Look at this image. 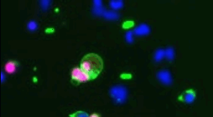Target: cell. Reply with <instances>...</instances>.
I'll return each instance as SVG.
<instances>
[{"mask_svg":"<svg viewBox=\"0 0 213 117\" xmlns=\"http://www.w3.org/2000/svg\"><path fill=\"white\" fill-rule=\"evenodd\" d=\"M111 96L117 103H122L127 98V91L122 86H116L110 90Z\"/></svg>","mask_w":213,"mask_h":117,"instance_id":"obj_2","label":"cell"},{"mask_svg":"<svg viewBox=\"0 0 213 117\" xmlns=\"http://www.w3.org/2000/svg\"><path fill=\"white\" fill-rule=\"evenodd\" d=\"M165 57H166L167 59L171 61L174 60V51L172 48H168L165 51H164Z\"/></svg>","mask_w":213,"mask_h":117,"instance_id":"obj_7","label":"cell"},{"mask_svg":"<svg viewBox=\"0 0 213 117\" xmlns=\"http://www.w3.org/2000/svg\"><path fill=\"white\" fill-rule=\"evenodd\" d=\"M71 78L72 80L78 83L86 82L91 80L89 76L79 67L74 68L72 70Z\"/></svg>","mask_w":213,"mask_h":117,"instance_id":"obj_3","label":"cell"},{"mask_svg":"<svg viewBox=\"0 0 213 117\" xmlns=\"http://www.w3.org/2000/svg\"><path fill=\"white\" fill-rule=\"evenodd\" d=\"M104 15L107 18L110 19H117L119 18L118 14L114 12H108L105 13Z\"/></svg>","mask_w":213,"mask_h":117,"instance_id":"obj_11","label":"cell"},{"mask_svg":"<svg viewBox=\"0 0 213 117\" xmlns=\"http://www.w3.org/2000/svg\"><path fill=\"white\" fill-rule=\"evenodd\" d=\"M95 3V5L97 7H100L101 5V1H94Z\"/></svg>","mask_w":213,"mask_h":117,"instance_id":"obj_17","label":"cell"},{"mask_svg":"<svg viewBox=\"0 0 213 117\" xmlns=\"http://www.w3.org/2000/svg\"><path fill=\"white\" fill-rule=\"evenodd\" d=\"M16 68L13 62H10L6 64L5 69L6 71L10 74L13 73L15 71Z\"/></svg>","mask_w":213,"mask_h":117,"instance_id":"obj_9","label":"cell"},{"mask_svg":"<svg viewBox=\"0 0 213 117\" xmlns=\"http://www.w3.org/2000/svg\"><path fill=\"white\" fill-rule=\"evenodd\" d=\"M27 26L28 29L31 31H34L38 28V25L36 22L34 21L29 22Z\"/></svg>","mask_w":213,"mask_h":117,"instance_id":"obj_14","label":"cell"},{"mask_svg":"<svg viewBox=\"0 0 213 117\" xmlns=\"http://www.w3.org/2000/svg\"><path fill=\"white\" fill-rule=\"evenodd\" d=\"M110 5L114 9H119L123 6V3L120 1H112L110 3Z\"/></svg>","mask_w":213,"mask_h":117,"instance_id":"obj_10","label":"cell"},{"mask_svg":"<svg viewBox=\"0 0 213 117\" xmlns=\"http://www.w3.org/2000/svg\"><path fill=\"white\" fill-rule=\"evenodd\" d=\"M150 32V27L147 25H140L134 29L133 33L137 36H142L148 35Z\"/></svg>","mask_w":213,"mask_h":117,"instance_id":"obj_6","label":"cell"},{"mask_svg":"<svg viewBox=\"0 0 213 117\" xmlns=\"http://www.w3.org/2000/svg\"><path fill=\"white\" fill-rule=\"evenodd\" d=\"M80 68L89 76L91 80H94L103 71V62L97 54H88L81 60Z\"/></svg>","mask_w":213,"mask_h":117,"instance_id":"obj_1","label":"cell"},{"mask_svg":"<svg viewBox=\"0 0 213 117\" xmlns=\"http://www.w3.org/2000/svg\"><path fill=\"white\" fill-rule=\"evenodd\" d=\"M157 77L159 80L165 85H169L172 83L171 75L168 71L164 70L160 71L157 74Z\"/></svg>","mask_w":213,"mask_h":117,"instance_id":"obj_5","label":"cell"},{"mask_svg":"<svg viewBox=\"0 0 213 117\" xmlns=\"http://www.w3.org/2000/svg\"><path fill=\"white\" fill-rule=\"evenodd\" d=\"M1 81L2 82H3V81H4L5 79V76L4 74V73L2 72L1 73Z\"/></svg>","mask_w":213,"mask_h":117,"instance_id":"obj_16","label":"cell"},{"mask_svg":"<svg viewBox=\"0 0 213 117\" xmlns=\"http://www.w3.org/2000/svg\"><path fill=\"white\" fill-rule=\"evenodd\" d=\"M164 57V51L162 49H160L156 51L154 58L156 62H159L162 60Z\"/></svg>","mask_w":213,"mask_h":117,"instance_id":"obj_8","label":"cell"},{"mask_svg":"<svg viewBox=\"0 0 213 117\" xmlns=\"http://www.w3.org/2000/svg\"><path fill=\"white\" fill-rule=\"evenodd\" d=\"M133 34L134 33L131 31H128L127 32L126 34V39L128 43H131L134 41Z\"/></svg>","mask_w":213,"mask_h":117,"instance_id":"obj_13","label":"cell"},{"mask_svg":"<svg viewBox=\"0 0 213 117\" xmlns=\"http://www.w3.org/2000/svg\"><path fill=\"white\" fill-rule=\"evenodd\" d=\"M50 1H41V5L44 9H46L49 5Z\"/></svg>","mask_w":213,"mask_h":117,"instance_id":"obj_15","label":"cell"},{"mask_svg":"<svg viewBox=\"0 0 213 117\" xmlns=\"http://www.w3.org/2000/svg\"><path fill=\"white\" fill-rule=\"evenodd\" d=\"M196 97L195 91L192 89H188L181 93L178 98V100L183 103L191 104L194 102Z\"/></svg>","mask_w":213,"mask_h":117,"instance_id":"obj_4","label":"cell"},{"mask_svg":"<svg viewBox=\"0 0 213 117\" xmlns=\"http://www.w3.org/2000/svg\"><path fill=\"white\" fill-rule=\"evenodd\" d=\"M69 117H89L87 113L83 111H78L69 115Z\"/></svg>","mask_w":213,"mask_h":117,"instance_id":"obj_12","label":"cell"},{"mask_svg":"<svg viewBox=\"0 0 213 117\" xmlns=\"http://www.w3.org/2000/svg\"><path fill=\"white\" fill-rule=\"evenodd\" d=\"M89 117H100V116L97 113H93Z\"/></svg>","mask_w":213,"mask_h":117,"instance_id":"obj_18","label":"cell"}]
</instances>
